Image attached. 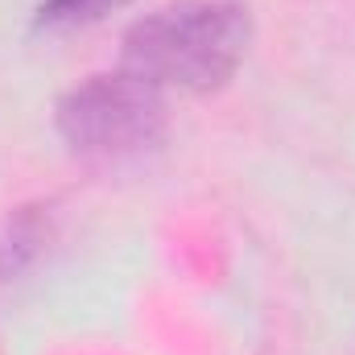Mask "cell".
<instances>
[{
    "label": "cell",
    "instance_id": "cell-2",
    "mask_svg": "<svg viewBox=\"0 0 355 355\" xmlns=\"http://www.w3.org/2000/svg\"><path fill=\"white\" fill-rule=\"evenodd\" d=\"M58 132L75 157L95 166H128L153 153L166 137L162 87L132 71L95 75L62 95Z\"/></svg>",
    "mask_w": 355,
    "mask_h": 355
},
{
    "label": "cell",
    "instance_id": "cell-3",
    "mask_svg": "<svg viewBox=\"0 0 355 355\" xmlns=\"http://www.w3.org/2000/svg\"><path fill=\"white\" fill-rule=\"evenodd\" d=\"M46 236H50V227H46L42 211L37 207H25L8 223V236L0 240V281H12L17 272H25V268L33 265V257L42 252Z\"/></svg>",
    "mask_w": 355,
    "mask_h": 355
},
{
    "label": "cell",
    "instance_id": "cell-1",
    "mask_svg": "<svg viewBox=\"0 0 355 355\" xmlns=\"http://www.w3.org/2000/svg\"><path fill=\"white\" fill-rule=\"evenodd\" d=\"M252 21L236 0H182L141 17L124 33V71L153 87L215 91L248 54Z\"/></svg>",
    "mask_w": 355,
    "mask_h": 355
},
{
    "label": "cell",
    "instance_id": "cell-4",
    "mask_svg": "<svg viewBox=\"0 0 355 355\" xmlns=\"http://www.w3.org/2000/svg\"><path fill=\"white\" fill-rule=\"evenodd\" d=\"M124 0H42L37 8V29H75L91 25L99 17H107L112 8H120Z\"/></svg>",
    "mask_w": 355,
    "mask_h": 355
}]
</instances>
